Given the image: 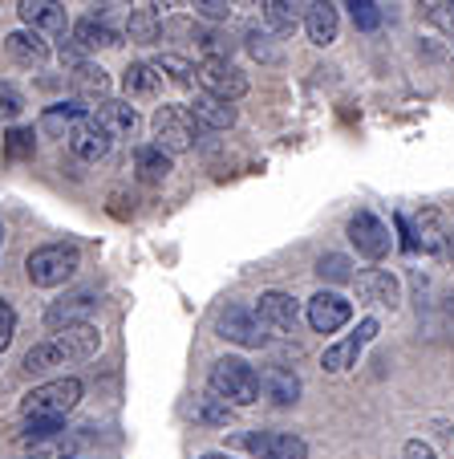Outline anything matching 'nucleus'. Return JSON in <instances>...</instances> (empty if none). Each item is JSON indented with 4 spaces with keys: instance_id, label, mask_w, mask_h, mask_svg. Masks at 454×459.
I'll return each mask as SVG.
<instances>
[{
    "instance_id": "4c0bfd02",
    "label": "nucleus",
    "mask_w": 454,
    "mask_h": 459,
    "mask_svg": "<svg viewBox=\"0 0 454 459\" xmlns=\"http://www.w3.org/2000/svg\"><path fill=\"white\" fill-rule=\"evenodd\" d=\"M13 333H17V313H13V305L4 301V297H0V354L9 350Z\"/></svg>"
},
{
    "instance_id": "20e7f679",
    "label": "nucleus",
    "mask_w": 454,
    "mask_h": 459,
    "mask_svg": "<svg viewBox=\"0 0 454 459\" xmlns=\"http://www.w3.org/2000/svg\"><path fill=\"white\" fill-rule=\"evenodd\" d=\"M78 403H81L78 378H53V382L33 386L25 399H21V415L25 419H65Z\"/></svg>"
},
{
    "instance_id": "2f4dec72",
    "label": "nucleus",
    "mask_w": 454,
    "mask_h": 459,
    "mask_svg": "<svg viewBox=\"0 0 454 459\" xmlns=\"http://www.w3.org/2000/svg\"><path fill=\"white\" fill-rule=\"evenodd\" d=\"M150 65H155L167 82H175V86H191V82H195V65L183 61V57H175V53H163V57L150 61Z\"/></svg>"
},
{
    "instance_id": "c756f323",
    "label": "nucleus",
    "mask_w": 454,
    "mask_h": 459,
    "mask_svg": "<svg viewBox=\"0 0 454 459\" xmlns=\"http://www.w3.org/2000/svg\"><path fill=\"white\" fill-rule=\"evenodd\" d=\"M317 277L329 281V285H349V281H353L349 256H341V252H325V256L317 260Z\"/></svg>"
},
{
    "instance_id": "f704fd0d",
    "label": "nucleus",
    "mask_w": 454,
    "mask_h": 459,
    "mask_svg": "<svg viewBox=\"0 0 454 459\" xmlns=\"http://www.w3.org/2000/svg\"><path fill=\"white\" fill-rule=\"evenodd\" d=\"M349 13H353V25L365 29V33H373L381 25V13H377L373 0H349Z\"/></svg>"
},
{
    "instance_id": "9d476101",
    "label": "nucleus",
    "mask_w": 454,
    "mask_h": 459,
    "mask_svg": "<svg viewBox=\"0 0 454 459\" xmlns=\"http://www.w3.org/2000/svg\"><path fill=\"white\" fill-rule=\"evenodd\" d=\"M304 317H309V325L317 333H337L341 325H349L353 305L345 301L341 293H329V289H321L317 297H309V305H304Z\"/></svg>"
},
{
    "instance_id": "c03bdc74",
    "label": "nucleus",
    "mask_w": 454,
    "mask_h": 459,
    "mask_svg": "<svg viewBox=\"0 0 454 459\" xmlns=\"http://www.w3.org/2000/svg\"><path fill=\"white\" fill-rule=\"evenodd\" d=\"M450 256H454V236H450Z\"/></svg>"
},
{
    "instance_id": "f8f14e48",
    "label": "nucleus",
    "mask_w": 454,
    "mask_h": 459,
    "mask_svg": "<svg viewBox=\"0 0 454 459\" xmlns=\"http://www.w3.org/2000/svg\"><path fill=\"white\" fill-rule=\"evenodd\" d=\"M353 281H357L361 305H373V309L394 313L398 301H402V285H398V277L390 269H369V273H361V277H353Z\"/></svg>"
},
{
    "instance_id": "cd10ccee",
    "label": "nucleus",
    "mask_w": 454,
    "mask_h": 459,
    "mask_svg": "<svg viewBox=\"0 0 454 459\" xmlns=\"http://www.w3.org/2000/svg\"><path fill=\"white\" fill-rule=\"evenodd\" d=\"M94 309V297L90 293H73L69 301L53 305L49 313H45V321H49V330H61V325H81V317Z\"/></svg>"
},
{
    "instance_id": "7c9ffc66",
    "label": "nucleus",
    "mask_w": 454,
    "mask_h": 459,
    "mask_svg": "<svg viewBox=\"0 0 454 459\" xmlns=\"http://www.w3.org/2000/svg\"><path fill=\"white\" fill-rule=\"evenodd\" d=\"M81 106L78 102H65V106H53V110H45V118H41V130H49V134H69L73 130V122L81 118Z\"/></svg>"
},
{
    "instance_id": "39448f33",
    "label": "nucleus",
    "mask_w": 454,
    "mask_h": 459,
    "mask_svg": "<svg viewBox=\"0 0 454 459\" xmlns=\"http://www.w3.org/2000/svg\"><path fill=\"white\" fill-rule=\"evenodd\" d=\"M150 130H155V147L167 151V155H183V151L195 147V118H191L187 106H158L155 118H150Z\"/></svg>"
},
{
    "instance_id": "a211bd4d",
    "label": "nucleus",
    "mask_w": 454,
    "mask_h": 459,
    "mask_svg": "<svg viewBox=\"0 0 454 459\" xmlns=\"http://www.w3.org/2000/svg\"><path fill=\"white\" fill-rule=\"evenodd\" d=\"M304 33H309L313 45H333L337 41V29H341V21H337V4L333 0H309V9H304Z\"/></svg>"
},
{
    "instance_id": "4468645a",
    "label": "nucleus",
    "mask_w": 454,
    "mask_h": 459,
    "mask_svg": "<svg viewBox=\"0 0 454 459\" xmlns=\"http://www.w3.org/2000/svg\"><path fill=\"white\" fill-rule=\"evenodd\" d=\"M65 139H69V151H73L78 159H86V163H98V159H106V155H110V143H114L110 134H106V130L94 122V114H81Z\"/></svg>"
},
{
    "instance_id": "4be33fe9",
    "label": "nucleus",
    "mask_w": 454,
    "mask_h": 459,
    "mask_svg": "<svg viewBox=\"0 0 454 459\" xmlns=\"http://www.w3.org/2000/svg\"><path fill=\"white\" fill-rule=\"evenodd\" d=\"M187 110H191V118H195L199 130H232L236 126V106L219 102V98L199 94L195 106H187Z\"/></svg>"
},
{
    "instance_id": "ddd939ff",
    "label": "nucleus",
    "mask_w": 454,
    "mask_h": 459,
    "mask_svg": "<svg viewBox=\"0 0 454 459\" xmlns=\"http://www.w3.org/2000/svg\"><path fill=\"white\" fill-rule=\"evenodd\" d=\"M373 338H377V321H373V317H365V321L357 325V333H349L345 342H337V346H329V350H325L321 366H325L329 374H345L349 366H357L361 350H365Z\"/></svg>"
},
{
    "instance_id": "a18cd8bd",
    "label": "nucleus",
    "mask_w": 454,
    "mask_h": 459,
    "mask_svg": "<svg viewBox=\"0 0 454 459\" xmlns=\"http://www.w3.org/2000/svg\"><path fill=\"white\" fill-rule=\"evenodd\" d=\"M0 240H4V228H0Z\"/></svg>"
},
{
    "instance_id": "37998d69",
    "label": "nucleus",
    "mask_w": 454,
    "mask_h": 459,
    "mask_svg": "<svg viewBox=\"0 0 454 459\" xmlns=\"http://www.w3.org/2000/svg\"><path fill=\"white\" fill-rule=\"evenodd\" d=\"M199 459H232V455H223V451H207V455H199Z\"/></svg>"
},
{
    "instance_id": "a19ab883",
    "label": "nucleus",
    "mask_w": 454,
    "mask_h": 459,
    "mask_svg": "<svg viewBox=\"0 0 454 459\" xmlns=\"http://www.w3.org/2000/svg\"><path fill=\"white\" fill-rule=\"evenodd\" d=\"M268 37L260 33V29H252L248 33V49H252V57H264V61H276V49H268Z\"/></svg>"
},
{
    "instance_id": "f03ea898",
    "label": "nucleus",
    "mask_w": 454,
    "mask_h": 459,
    "mask_svg": "<svg viewBox=\"0 0 454 459\" xmlns=\"http://www.w3.org/2000/svg\"><path fill=\"white\" fill-rule=\"evenodd\" d=\"M211 394L227 407H252L260 399V374L252 370L244 358H219L211 366V378H207Z\"/></svg>"
},
{
    "instance_id": "5701e85b",
    "label": "nucleus",
    "mask_w": 454,
    "mask_h": 459,
    "mask_svg": "<svg viewBox=\"0 0 454 459\" xmlns=\"http://www.w3.org/2000/svg\"><path fill=\"white\" fill-rule=\"evenodd\" d=\"M414 248L430 252V256H438V252H446V244H450V236H446L442 228V216H438L434 208L418 212V220H414Z\"/></svg>"
},
{
    "instance_id": "a878e982",
    "label": "nucleus",
    "mask_w": 454,
    "mask_h": 459,
    "mask_svg": "<svg viewBox=\"0 0 454 459\" xmlns=\"http://www.w3.org/2000/svg\"><path fill=\"white\" fill-rule=\"evenodd\" d=\"M134 171H138L142 183H163L167 175H171V155L158 151L155 143H150V147H138L134 151Z\"/></svg>"
},
{
    "instance_id": "7ed1b4c3",
    "label": "nucleus",
    "mask_w": 454,
    "mask_h": 459,
    "mask_svg": "<svg viewBox=\"0 0 454 459\" xmlns=\"http://www.w3.org/2000/svg\"><path fill=\"white\" fill-rule=\"evenodd\" d=\"M78 273V248L73 244H41L29 252L25 260V277L37 289H57Z\"/></svg>"
},
{
    "instance_id": "c85d7f7f",
    "label": "nucleus",
    "mask_w": 454,
    "mask_h": 459,
    "mask_svg": "<svg viewBox=\"0 0 454 459\" xmlns=\"http://www.w3.org/2000/svg\"><path fill=\"white\" fill-rule=\"evenodd\" d=\"M126 33H130V41H138V45H155L158 37H163V21H158L155 9H134L126 21Z\"/></svg>"
},
{
    "instance_id": "423d86ee",
    "label": "nucleus",
    "mask_w": 454,
    "mask_h": 459,
    "mask_svg": "<svg viewBox=\"0 0 454 459\" xmlns=\"http://www.w3.org/2000/svg\"><path fill=\"white\" fill-rule=\"evenodd\" d=\"M215 333H219L223 342L244 346V350H260L268 342V325L256 317V309H248V305H223V309L215 313Z\"/></svg>"
},
{
    "instance_id": "6e6552de",
    "label": "nucleus",
    "mask_w": 454,
    "mask_h": 459,
    "mask_svg": "<svg viewBox=\"0 0 454 459\" xmlns=\"http://www.w3.org/2000/svg\"><path fill=\"white\" fill-rule=\"evenodd\" d=\"M232 447H244L256 459H309V443L292 431H244L232 439Z\"/></svg>"
},
{
    "instance_id": "aec40b11",
    "label": "nucleus",
    "mask_w": 454,
    "mask_h": 459,
    "mask_svg": "<svg viewBox=\"0 0 454 459\" xmlns=\"http://www.w3.org/2000/svg\"><path fill=\"white\" fill-rule=\"evenodd\" d=\"M4 49L25 70H41L45 61H49V45L41 41V33H29V29H17V33L4 37Z\"/></svg>"
},
{
    "instance_id": "2eb2a0df",
    "label": "nucleus",
    "mask_w": 454,
    "mask_h": 459,
    "mask_svg": "<svg viewBox=\"0 0 454 459\" xmlns=\"http://www.w3.org/2000/svg\"><path fill=\"white\" fill-rule=\"evenodd\" d=\"M256 317L264 321L268 330L288 333L292 325L300 321V301H296L292 293H280V289H268V293H260V301H256Z\"/></svg>"
},
{
    "instance_id": "79ce46f5",
    "label": "nucleus",
    "mask_w": 454,
    "mask_h": 459,
    "mask_svg": "<svg viewBox=\"0 0 454 459\" xmlns=\"http://www.w3.org/2000/svg\"><path fill=\"white\" fill-rule=\"evenodd\" d=\"M402 459H438V455H434V447H430V443L410 439V443L402 447Z\"/></svg>"
},
{
    "instance_id": "dca6fc26",
    "label": "nucleus",
    "mask_w": 454,
    "mask_h": 459,
    "mask_svg": "<svg viewBox=\"0 0 454 459\" xmlns=\"http://www.w3.org/2000/svg\"><path fill=\"white\" fill-rule=\"evenodd\" d=\"M94 122L110 134V139H130L138 130V110L126 102V98H106V102H98Z\"/></svg>"
},
{
    "instance_id": "473e14b6",
    "label": "nucleus",
    "mask_w": 454,
    "mask_h": 459,
    "mask_svg": "<svg viewBox=\"0 0 454 459\" xmlns=\"http://www.w3.org/2000/svg\"><path fill=\"white\" fill-rule=\"evenodd\" d=\"M61 427H65V419H25V423H21V439H25V443L53 439Z\"/></svg>"
},
{
    "instance_id": "72a5a7b5",
    "label": "nucleus",
    "mask_w": 454,
    "mask_h": 459,
    "mask_svg": "<svg viewBox=\"0 0 454 459\" xmlns=\"http://www.w3.org/2000/svg\"><path fill=\"white\" fill-rule=\"evenodd\" d=\"M195 419H203V423H215V427H227V419H232V407H227V403H219L215 394H207V399H199Z\"/></svg>"
},
{
    "instance_id": "1a4fd4ad",
    "label": "nucleus",
    "mask_w": 454,
    "mask_h": 459,
    "mask_svg": "<svg viewBox=\"0 0 454 459\" xmlns=\"http://www.w3.org/2000/svg\"><path fill=\"white\" fill-rule=\"evenodd\" d=\"M349 240H353V248H357L365 260H381L390 248H394L390 228L381 224L373 212H357V216L349 220Z\"/></svg>"
},
{
    "instance_id": "9b49d317",
    "label": "nucleus",
    "mask_w": 454,
    "mask_h": 459,
    "mask_svg": "<svg viewBox=\"0 0 454 459\" xmlns=\"http://www.w3.org/2000/svg\"><path fill=\"white\" fill-rule=\"evenodd\" d=\"M17 13L25 21L29 33H41V37H65L69 17L61 9L57 0H17Z\"/></svg>"
},
{
    "instance_id": "e433bc0d",
    "label": "nucleus",
    "mask_w": 454,
    "mask_h": 459,
    "mask_svg": "<svg viewBox=\"0 0 454 459\" xmlns=\"http://www.w3.org/2000/svg\"><path fill=\"white\" fill-rule=\"evenodd\" d=\"M4 151H9V159H25V155H33V130H25V126L9 130V143H4Z\"/></svg>"
},
{
    "instance_id": "49530a36",
    "label": "nucleus",
    "mask_w": 454,
    "mask_h": 459,
    "mask_svg": "<svg viewBox=\"0 0 454 459\" xmlns=\"http://www.w3.org/2000/svg\"><path fill=\"white\" fill-rule=\"evenodd\" d=\"M450 9H454V0H450Z\"/></svg>"
},
{
    "instance_id": "ea45409f",
    "label": "nucleus",
    "mask_w": 454,
    "mask_h": 459,
    "mask_svg": "<svg viewBox=\"0 0 454 459\" xmlns=\"http://www.w3.org/2000/svg\"><path fill=\"white\" fill-rule=\"evenodd\" d=\"M418 9H422V17H426V21H434V25H446V21H450V17H446V0H418Z\"/></svg>"
},
{
    "instance_id": "6ab92c4d",
    "label": "nucleus",
    "mask_w": 454,
    "mask_h": 459,
    "mask_svg": "<svg viewBox=\"0 0 454 459\" xmlns=\"http://www.w3.org/2000/svg\"><path fill=\"white\" fill-rule=\"evenodd\" d=\"M122 86H126V102H155L163 94V74L150 65V61H134L126 74H122Z\"/></svg>"
},
{
    "instance_id": "b1692460",
    "label": "nucleus",
    "mask_w": 454,
    "mask_h": 459,
    "mask_svg": "<svg viewBox=\"0 0 454 459\" xmlns=\"http://www.w3.org/2000/svg\"><path fill=\"white\" fill-rule=\"evenodd\" d=\"M86 13H90V21H98L102 29L122 33L130 13H134V4H130V0H86Z\"/></svg>"
},
{
    "instance_id": "58836bf2",
    "label": "nucleus",
    "mask_w": 454,
    "mask_h": 459,
    "mask_svg": "<svg viewBox=\"0 0 454 459\" xmlns=\"http://www.w3.org/2000/svg\"><path fill=\"white\" fill-rule=\"evenodd\" d=\"M195 13L207 21H227L232 17V0H195Z\"/></svg>"
},
{
    "instance_id": "f3484780",
    "label": "nucleus",
    "mask_w": 454,
    "mask_h": 459,
    "mask_svg": "<svg viewBox=\"0 0 454 459\" xmlns=\"http://www.w3.org/2000/svg\"><path fill=\"white\" fill-rule=\"evenodd\" d=\"M69 86L81 102H106L110 98V74L94 61H78V65H69Z\"/></svg>"
},
{
    "instance_id": "c9c22d12",
    "label": "nucleus",
    "mask_w": 454,
    "mask_h": 459,
    "mask_svg": "<svg viewBox=\"0 0 454 459\" xmlns=\"http://www.w3.org/2000/svg\"><path fill=\"white\" fill-rule=\"evenodd\" d=\"M21 110H25V98H21V90L9 86V82H0V122L21 118Z\"/></svg>"
},
{
    "instance_id": "bb28decb",
    "label": "nucleus",
    "mask_w": 454,
    "mask_h": 459,
    "mask_svg": "<svg viewBox=\"0 0 454 459\" xmlns=\"http://www.w3.org/2000/svg\"><path fill=\"white\" fill-rule=\"evenodd\" d=\"M73 45H78L81 53H94V49H114V45H122V33H110V29H102L98 21H78L73 25Z\"/></svg>"
},
{
    "instance_id": "0eeeda50",
    "label": "nucleus",
    "mask_w": 454,
    "mask_h": 459,
    "mask_svg": "<svg viewBox=\"0 0 454 459\" xmlns=\"http://www.w3.org/2000/svg\"><path fill=\"white\" fill-rule=\"evenodd\" d=\"M195 82L207 98H219V102H227V106L240 102V98L248 94V78H244L227 57H207L195 70Z\"/></svg>"
},
{
    "instance_id": "393cba45",
    "label": "nucleus",
    "mask_w": 454,
    "mask_h": 459,
    "mask_svg": "<svg viewBox=\"0 0 454 459\" xmlns=\"http://www.w3.org/2000/svg\"><path fill=\"white\" fill-rule=\"evenodd\" d=\"M260 4H264L268 29H272V33H280V37L296 33V25L304 21V13H300V0H260Z\"/></svg>"
},
{
    "instance_id": "412c9836",
    "label": "nucleus",
    "mask_w": 454,
    "mask_h": 459,
    "mask_svg": "<svg viewBox=\"0 0 454 459\" xmlns=\"http://www.w3.org/2000/svg\"><path fill=\"white\" fill-rule=\"evenodd\" d=\"M260 390L276 407H292L300 399V378L292 370H284V366H268V370H260Z\"/></svg>"
},
{
    "instance_id": "f257e3e1",
    "label": "nucleus",
    "mask_w": 454,
    "mask_h": 459,
    "mask_svg": "<svg viewBox=\"0 0 454 459\" xmlns=\"http://www.w3.org/2000/svg\"><path fill=\"white\" fill-rule=\"evenodd\" d=\"M98 346H102V333H98L90 321H81V325H65V330H57L49 342H41V346L29 350L25 370L45 374V370H57V366L90 362V358L98 354Z\"/></svg>"
}]
</instances>
